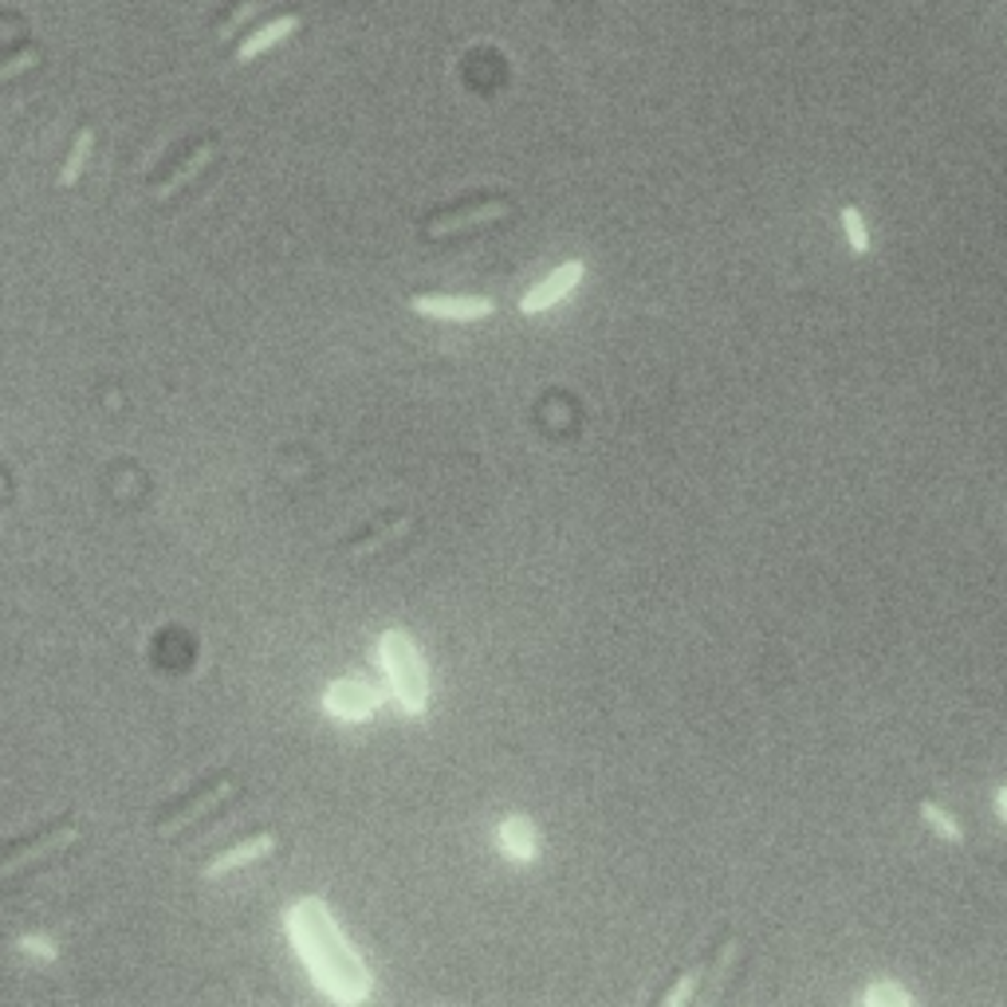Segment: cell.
<instances>
[{"label": "cell", "instance_id": "d6986e66", "mask_svg": "<svg viewBox=\"0 0 1007 1007\" xmlns=\"http://www.w3.org/2000/svg\"><path fill=\"white\" fill-rule=\"evenodd\" d=\"M36 64H40V47H24V52H16L9 64H0V83L20 76V71H29V67H36Z\"/></svg>", "mask_w": 1007, "mask_h": 1007}, {"label": "cell", "instance_id": "9a60e30c", "mask_svg": "<svg viewBox=\"0 0 1007 1007\" xmlns=\"http://www.w3.org/2000/svg\"><path fill=\"white\" fill-rule=\"evenodd\" d=\"M862 1004L866 1007H914V996L905 988H897V984H870V988L862 992Z\"/></svg>", "mask_w": 1007, "mask_h": 1007}, {"label": "cell", "instance_id": "52a82bcc", "mask_svg": "<svg viewBox=\"0 0 1007 1007\" xmlns=\"http://www.w3.org/2000/svg\"><path fill=\"white\" fill-rule=\"evenodd\" d=\"M378 701H382V693H378L370 681L347 678V681H335V685L327 689L323 705H327V713L343 716V720H362V716L374 713Z\"/></svg>", "mask_w": 1007, "mask_h": 1007}, {"label": "cell", "instance_id": "277c9868", "mask_svg": "<svg viewBox=\"0 0 1007 1007\" xmlns=\"http://www.w3.org/2000/svg\"><path fill=\"white\" fill-rule=\"evenodd\" d=\"M228 791H233V772H217L213 780H205V783H198V787L189 791L186 799H178L174 807H166L158 815V823H154V830H158L161 838H170V835H178L181 827H189L193 819H201L205 810H213L217 807L221 799H225Z\"/></svg>", "mask_w": 1007, "mask_h": 1007}, {"label": "cell", "instance_id": "2e32d148", "mask_svg": "<svg viewBox=\"0 0 1007 1007\" xmlns=\"http://www.w3.org/2000/svg\"><path fill=\"white\" fill-rule=\"evenodd\" d=\"M921 819L929 823V827L937 830V835H941V838H949V842H964V830H961V823L952 819L949 810H941V807H937V803H929V799L921 803Z\"/></svg>", "mask_w": 1007, "mask_h": 1007}, {"label": "cell", "instance_id": "ffe728a7", "mask_svg": "<svg viewBox=\"0 0 1007 1007\" xmlns=\"http://www.w3.org/2000/svg\"><path fill=\"white\" fill-rule=\"evenodd\" d=\"M697 980H701V969L685 972V976H681V984H678V988H673V992H665V996H661V1004H665V1007H673V1004H685V999L693 996V988H697Z\"/></svg>", "mask_w": 1007, "mask_h": 1007}, {"label": "cell", "instance_id": "8fae6325", "mask_svg": "<svg viewBox=\"0 0 1007 1007\" xmlns=\"http://www.w3.org/2000/svg\"><path fill=\"white\" fill-rule=\"evenodd\" d=\"M272 847H276V835L272 830H260V835L245 838V842H236L233 850H225V854L213 858V862L205 866V877H221V874H228V870L245 866V862H256V858L272 854Z\"/></svg>", "mask_w": 1007, "mask_h": 1007}, {"label": "cell", "instance_id": "8992f818", "mask_svg": "<svg viewBox=\"0 0 1007 1007\" xmlns=\"http://www.w3.org/2000/svg\"><path fill=\"white\" fill-rule=\"evenodd\" d=\"M410 307L429 315V320H484L496 311V303L484 300V295H410Z\"/></svg>", "mask_w": 1007, "mask_h": 1007}, {"label": "cell", "instance_id": "3957f363", "mask_svg": "<svg viewBox=\"0 0 1007 1007\" xmlns=\"http://www.w3.org/2000/svg\"><path fill=\"white\" fill-rule=\"evenodd\" d=\"M76 835H79L76 819H59V823H52V827H40L36 835H29V838L4 842V847H0V877L16 874V870L32 866V862H40V858H47V854H56V850H64L67 842H76Z\"/></svg>", "mask_w": 1007, "mask_h": 1007}, {"label": "cell", "instance_id": "ba28073f", "mask_svg": "<svg viewBox=\"0 0 1007 1007\" xmlns=\"http://www.w3.org/2000/svg\"><path fill=\"white\" fill-rule=\"evenodd\" d=\"M586 264L583 260H567L563 268H556V272L547 276V280H539L532 292L519 300V311L524 315H536V311H547L551 303H559L563 295H571L574 288H579V280H583Z\"/></svg>", "mask_w": 1007, "mask_h": 1007}, {"label": "cell", "instance_id": "7c38bea8", "mask_svg": "<svg viewBox=\"0 0 1007 1007\" xmlns=\"http://www.w3.org/2000/svg\"><path fill=\"white\" fill-rule=\"evenodd\" d=\"M295 29H300V16H280V20H272V24H264V29H256L245 44L236 47V59L248 64V59H256L260 52H268V47H276L280 40H288Z\"/></svg>", "mask_w": 1007, "mask_h": 1007}, {"label": "cell", "instance_id": "e0dca14e", "mask_svg": "<svg viewBox=\"0 0 1007 1007\" xmlns=\"http://www.w3.org/2000/svg\"><path fill=\"white\" fill-rule=\"evenodd\" d=\"M842 228H847V236H850V248H854L858 256H866L870 253V228H866V221H862V213L858 209H842Z\"/></svg>", "mask_w": 1007, "mask_h": 1007}, {"label": "cell", "instance_id": "7a4b0ae2", "mask_svg": "<svg viewBox=\"0 0 1007 1007\" xmlns=\"http://www.w3.org/2000/svg\"><path fill=\"white\" fill-rule=\"evenodd\" d=\"M382 661H387L390 681H394L398 705L410 716L425 713V701H429V693H425V665L417 646L410 641V634L387 630V638H382Z\"/></svg>", "mask_w": 1007, "mask_h": 1007}, {"label": "cell", "instance_id": "44dd1931", "mask_svg": "<svg viewBox=\"0 0 1007 1007\" xmlns=\"http://www.w3.org/2000/svg\"><path fill=\"white\" fill-rule=\"evenodd\" d=\"M736 952H740V941H736V937H732V941H728V944H725V952H720V956H716V969H713V980H716V984H720V980H725V972H728V969H732V961H736Z\"/></svg>", "mask_w": 1007, "mask_h": 1007}, {"label": "cell", "instance_id": "9c48e42d", "mask_svg": "<svg viewBox=\"0 0 1007 1007\" xmlns=\"http://www.w3.org/2000/svg\"><path fill=\"white\" fill-rule=\"evenodd\" d=\"M410 524H414V516H410L405 508H402V512H382V516L370 519L367 527H358L355 536H350L347 544H343V556H350V559H355V556H367V551L382 547L387 539L402 536V532H405Z\"/></svg>", "mask_w": 1007, "mask_h": 1007}, {"label": "cell", "instance_id": "7402d4cb", "mask_svg": "<svg viewBox=\"0 0 1007 1007\" xmlns=\"http://www.w3.org/2000/svg\"><path fill=\"white\" fill-rule=\"evenodd\" d=\"M996 807H999V815L1007 819V783L999 787V795H996Z\"/></svg>", "mask_w": 1007, "mask_h": 1007}, {"label": "cell", "instance_id": "30bf717a", "mask_svg": "<svg viewBox=\"0 0 1007 1007\" xmlns=\"http://www.w3.org/2000/svg\"><path fill=\"white\" fill-rule=\"evenodd\" d=\"M213 158H217V142H201V146H193V154H189V158H181L178 166H174V170L166 174V178L154 181V198H158V201L174 198V193H178L181 186H189V181L198 178V174L205 170V166H209Z\"/></svg>", "mask_w": 1007, "mask_h": 1007}, {"label": "cell", "instance_id": "ac0fdd59", "mask_svg": "<svg viewBox=\"0 0 1007 1007\" xmlns=\"http://www.w3.org/2000/svg\"><path fill=\"white\" fill-rule=\"evenodd\" d=\"M260 9H264V0H245V4H240V9H236L233 16H228L225 24H221V29H217V36H221V40H228V36H233V32H240V29H245V24H248V20H253L256 12H260Z\"/></svg>", "mask_w": 1007, "mask_h": 1007}, {"label": "cell", "instance_id": "5bb4252c", "mask_svg": "<svg viewBox=\"0 0 1007 1007\" xmlns=\"http://www.w3.org/2000/svg\"><path fill=\"white\" fill-rule=\"evenodd\" d=\"M91 146H94V131L91 126H83V131L76 134V142H71V154H67V161H64L59 186H76L79 174H83V166H87V158H91Z\"/></svg>", "mask_w": 1007, "mask_h": 1007}, {"label": "cell", "instance_id": "5b68a950", "mask_svg": "<svg viewBox=\"0 0 1007 1007\" xmlns=\"http://www.w3.org/2000/svg\"><path fill=\"white\" fill-rule=\"evenodd\" d=\"M508 201L504 198H492V201H477V205H465V209H449V213H437V217L425 221V236L429 240H441V236L452 233H469V228H481L489 221L508 217Z\"/></svg>", "mask_w": 1007, "mask_h": 1007}, {"label": "cell", "instance_id": "4fadbf2b", "mask_svg": "<svg viewBox=\"0 0 1007 1007\" xmlns=\"http://www.w3.org/2000/svg\"><path fill=\"white\" fill-rule=\"evenodd\" d=\"M500 842H504V850H508L512 858H519V862L536 858V835H532L527 819H504V827H500Z\"/></svg>", "mask_w": 1007, "mask_h": 1007}, {"label": "cell", "instance_id": "603a6c76", "mask_svg": "<svg viewBox=\"0 0 1007 1007\" xmlns=\"http://www.w3.org/2000/svg\"><path fill=\"white\" fill-rule=\"evenodd\" d=\"M24 944H29L32 952H47V956H52V944L47 941H24Z\"/></svg>", "mask_w": 1007, "mask_h": 1007}, {"label": "cell", "instance_id": "6da1fadb", "mask_svg": "<svg viewBox=\"0 0 1007 1007\" xmlns=\"http://www.w3.org/2000/svg\"><path fill=\"white\" fill-rule=\"evenodd\" d=\"M288 921H292V932H295V941H300L303 956L311 961V969L320 972L323 988H331L339 999L367 996L370 992L367 969H362V961L350 952V944L343 941V932L335 929V921H331V914L323 909V902L307 897V902H300L292 914H288Z\"/></svg>", "mask_w": 1007, "mask_h": 1007}]
</instances>
